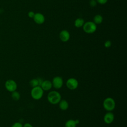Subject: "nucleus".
I'll list each match as a JSON object with an SVG mask.
<instances>
[{
    "mask_svg": "<svg viewBox=\"0 0 127 127\" xmlns=\"http://www.w3.org/2000/svg\"><path fill=\"white\" fill-rule=\"evenodd\" d=\"M59 38L60 40L63 42H67L70 38V34L66 30H63L61 31L59 34Z\"/></svg>",
    "mask_w": 127,
    "mask_h": 127,
    "instance_id": "1a4fd4ad",
    "label": "nucleus"
},
{
    "mask_svg": "<svg viewBox=\"0 0 127 127\" xmlns=\"http://www.w3.org/2000/svg\"><path fill=\"white\" fill-rule=\"evenodd\" d=\"M83 31L87 34H92L94 33L97 29L96 24L92 21H88L83 25Z\"/></svg>",
    "mask_w": 127,
    "mask_h": 127,
    "instance_id": "20e7f679",
    "label": "nucleus"
},
{
    "mask_svg": "<svg viewBox=\"0 0 127 127\" xmlns=\"http://www.w3.org/2000/svg\"><path fill=\"white\" fill-rule=\"evenodd\" d=\"M84 24V19L80 17L76 19V20L74 21V26L77 28H80L81 27H82Z\"/></svg>",
    "mask_w": 127,
    "mask_h": 127,
    "instance_id": "4468645a",
    "label": "nucleus"
},
{
    "mask_svg": "<svg viewBox=\"0 0 127 127\" xmlns=\"http://www.w3.org/2000/svg\"><path fill=\"white\" fill-rule=\"evenodd\" d=\"M75 122L76 125H78V124H79V120H78V119H76V120H75Z\"/></svg>",
    "mask_w": 127,
    "mask_h": 127,
    "instance_id": "b1692460",
    "label": "nucleus"
},
{
    "mask_svg": "<svg viewBox=\"0 0 127 127\" xmlns=\"http://www.w3.org/2000/svg\"><path fill=\"white\" fill-rule=\"evenodd\" d=\"M97 1L96 0H90L89 1V5L91 7H95L97 5Z\"/></svg>",
    "mask_w": 127,
    "mask_h": 127,
    "instance_id": "6ab92c4d",
    "label": "nucleus"
},
{
    "mask_svg": "<svg viewBox=\"0 0 127 127\" xmlns=\"http://www.w3.org/2000/svg\"><path fill=\"white\" fill-rule=\"evenodd\" d=\"M33 19L34 22L38 24H42L44 23L45 20V18L44 15L41 13H35L33 17Z\"/></svg>",
    "mask_w": 127,
    "mask_h": 127,
    "instance_id": "9d476101",
    "label": "nucleus"
},
{
    "mask_svg": "<svg viewBox=\"0 0 127 127\" xmlns=\"http://www.w3.org/2000/svg\"><path fill=\"white\" fill-rule=\"evenodd\" d=\"M65 84L68 89L71 90H74L78 87L79 83L76 79L73 77H71L66 80Z\"/></svg>",
    "mask_w": 127,
    "mask_h": 127,
    "instance_id": "39448f33",
    "label": "nucleus"
},
{
    "mask_svg": "<svg viewBox=\"0 0 127 127\" xmlns=\"http://www.w3.org/2000/svg\"><path fill=\"white\" fill-rule=\"evenodd\" d=\"M112 43L110 40H107L104 43V46L106 48H109L111 46Z\"/></svg>",
    "mask_w": 127,
    "mask_h": 127,
    "instance_id": "a211bd4d",
    "label": "nucleus"
},
{
    "mask_svg": "<svg viewBox=\"0 0 127 127\" xmlns=\"http://www.w3.org/2000/svg\"><path fill=\"white\" fill-rule=\"evenodd\" d=\"M103 20V18L102 15L100 14L96 15L93 18V22L97 25L101 24Z\"/></svg>",
    "mask_w": 127,
    "mask_h": 127,
    "instance_id": "2eb2a0df",
    "label": "nucleus"
},
{
    "mask_svg": "<svg viewBox=\"0 0 127 127\" xmlns=\"http://www.w3.org/2000/svg\"></svg>",
    "mask_w": 127,
    "mask_h": 127,
    "instance_id": "393cba45",
    "label": "nucleus"
},
{
    "mask_svg": "<svg viewBox=\"0 0 127 127\" xmlns=\"http://www.w3.org/2000/svg\"><path fill=\"white\" fill-rule=\"evenodd\" d=\"M31 97L36 100L41 99L44 94V91L40 87V86H37L34 87H32L30 92Z\"/></svg>",
    "mask_w": 127,
    "mask_h": 127,
    "instance_id": "7ed1b4c3",
    "label": "nucleus"
},
{
    "mask_svg": "<svg viewBox=\"0 0 127 127\" xmlns=\"http://www.w3.org/2000/svg\"><path fill=\"white\" fill-rule=\"evenodd\" d=\"M115 116L112 112H107L104 116L103 120L105 123L110 124L112 123L114 120Z\"/></svg>",
    "mask_w": 127,
    "mask_h": 127,
    "instance_id": "6e6552de",
    "label": "nucleus"
},
{
    "mask_svg": "<svg viewBox=\"0 0 127 127\" xmlns=\"http://www.w3.org/2000/svg\"><path fill=\"white\" fill-rule=\"evenodd\" d=\"M52 83V86L56 89H60L62 87L64 84L63 79L62 77L60 76H55L51 81Z\"/></svg>",
    "mask_w": 127,
    "mask_h": 127,
    "instance_id": "0eeeda50",
    "label": "nucleus"
},
{
    "mask_svg": "<svg viewBox=\"0 0 127 127\" xmlns=\"http://www.w3.org/2000/svg\"><path fill=\"white\" fill-rule=\"evenodd\" d=\"M34 15H35V13L33 11H29L28 13V17L31 18H33L34 16Z\"/></svg>",
    "mask_w": 127,
    "mask_h": 127,
    "instance_id": "4be33fe9",
    "label": "nucleus"
},
{
    "mask_svg": "<svg viewBox=\"0 0 127 127\" xmlns=\"http://www.w3.org/2000/svg\"><path fill=\"white\" fill-rule=\"evenodd\" d=\"M58 104L60 109L62 111H65L68 108L69 104L68 102L66 100L61 99Z\"/></svg>",
    "mask_w": 127,
    "mask_h": 127,
    "instance_id": "ddd939ff",
    "label": "nucleus"
},
{
    "mask_svg": "<svg viewBox=\"0 0 127 127\" xmlns=\"http://www.w3.org/2000/svg\"><path fill=\"white\" fill-rule=\"evenodd\" d=\"M97 2L100 4H105L108 1V0H96Z\"/></svg>",
    "mask_w": 127,
    "mask_h": 127,
    "instance_id": "412c9836",
    "label": "nucleus"
},
{
    "mask_svg": "<svg viewBox=\"0 0 127 127\" xmlns=\"http://www.w3.org/2000/svg\"><path fill=\"white\" fill-rule=\"evenodd\" d=\"M4 86L6 89L10 92L16 91L17 88V84L13 79L7 80L5 82Z\"/></svg>",
    "mask_w": 127,
    "mask_h": 127,
    "instance_id": "423d86ee",
    "label": "nucleus"
},
{
    "mask_svg": "<svg viewBox=\"0 0 127 127\" xmlns=\"http://www.w3.org/2000/svg\"><path fill=\"white\" fill-rule=\"evenodd\" d=\"M76 125L74 120L69 119L65 123L64 127H76Z\"/></svg>",
    "mask_w": 127,
    "mask_h": 127,
    "instance_id": "dca6fc26",
    "label": "nucleus"
},
{
    "mask_svg": "<svg viewBox=\"0 0 127 127\" xmlns=\"http://www.w3.org/2000/svg\"><path fill=\"white\" fill-rule=\"evenodd\" d=\"M11 97L12 98L13 100H14V101H18L20 97V95L19 94V93L16 91H14L12 92H11Z\"/></svg>",
    "mask_w": 127,
    "mask_h": 127,
    "instance_id": "f3484780",
    "label": "nucleus"
},
{
    "mask_svg": "<svg viewBox=\"0 0 127 127\" xmlns=\"http://www.w3.org/2000/svg\"><path fill=\"white\" fill-rule=\"evenodd\" d=\"M62 99L61 94L57 91L53 90L50 91L47 95L48 102L53 105L58 104Z\"/></svg>",
    "mask_w": 127,
    "mask_h": 127,
    "instance_id": "f257e3e1",
    "label": "nucleus"
},
{
    "mask_svg": "<svg viewBox=\"0 0 127 127\" xmlns=\"http://www.w3.org/2000/svg\"><path fill=\"white\" fill-rule=\"evenodd\" d=\"M40 87L43 90V91H49L52 88V83L50 80H43L41 83Z\"/></svg>",
    "mask_w": 127,
    "mask_h": 127,
    "instance_id": "9b49d317",
    "label": "nucleus"
},
{
    "mask_svg": "<svg viewBox=\"0 0 127 127\" xmlns=\"http://www.w3.org/2000/svg\"><path fill=\"white\" fill-rule=\"evenodd\" d=\"M23 127H33V126L30 123H25L24 125H23Z\"/></svg>",
    "mask_w": 127,
    "mask_h": 127,
    "instance_id": "5701e85b",
    "label": "nucleus"
},
{
    "mask_svg": "<svg viewBox=\"0 0 127 127\" xmlns=\"http://www.w3.org/2000/svg\"><path fill=\"white\" fill-rule=\"evenodd\" d=\"M11 127H23V125L20 122H15L11 126Z\"/></svg>",
    "mask_w": 127,
    "mask_h": 127,
    "instance_id": "aec40b11",
    "label": "nucleus"
},
{
    "mask_svg": "<svg viewBox=\"0 0 127 127\" xmlns=\"http://www.w3.org/2000/svg\"><path fill=\"white\" fill-rule=\"evenodd\" d=\"M103 106L106 111L108 112H112L116 107L115 101L112 97H107L103 101Z\"/></svg>",
    "mask_w": 127,
    "mask_h": 127,
    "instance_id": "f03ea898",
    "label": "nucleus"
},
{
    "mask_svg": "<svg viewBox=\"0 0 127 127\" xmlns=\"http://www.w3.org/2000/svg\"><path fill=\"white\" fill-rule=\"evenodd\" d=\"M43 81V80L41 78H33L30 81L29 84L32 87H34L37 86H40Z\"/></svg>",
    "mask_w": 127,
    "mask_h": 127,
    "instance_id": "f8f14e48",
    "label": "nucleus"
}]
</instances>
